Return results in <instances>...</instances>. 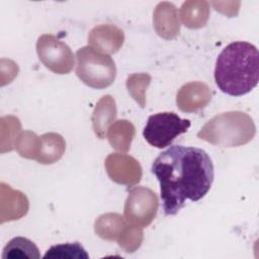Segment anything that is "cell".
<instances>
[{"instance_id":"6da1fadb","label":"cell","mask_w":259,"mask_h":259,"mask_svg":"<svg viewBox=\"0 0 259 259\" xmlns=\"http://www.w3.org/2000/svg\"><path fill=\"white\" fill-rule=\"evenodd\" d=\"M152 173L160 182L166 215L176 214L187 199L198 201L209 191L214 171L210 157L196 147L174 145L153 162Z\"/></svg>"},{"instance_id":"7a4b0ae2","label":"cell","mask_w":259,"mask_h":259,"mask_svg":"<svg viewBox=\"0 0 259 259\" xmlns=\"http://www.w3.org/2000/svg\"><path fill=\"white\" fill-rule=\"evenodd\" d=\"M259 54L247 41H234L219 55L214 68V81L224 93L242 96L258 84Z\"/></svg>"},{"instance_id":"3957f363","label":"cell","mask_w":259,"mask_h":259,"mask_svg":"<svg viewBox=\"0 0 259 259\" xmlns=\"http://www.w3.org/2000/svg\"><path fill=\"white\" fill-rule=\"evenodd\" d=\"M256 126L247 113L239 110L224 112L209 119L197 133V137L212 145L233 148L253 140Z\"/></svg>"},{"instance_id":"277c9868","label":"cell","mask_w":259,"mask_h":259,"mask_svg":"<svg viewBox=\"0 0 259 259\" xmlns=\"http://www.w3.org/2000/svg\"><path fill=\"white\" fill-rule=\"evenodd\" d=\"M76 75L85 85L103 89L114 82L116 67L109 55L86 46L76 52Z\"/></svg>"},{"instance_id":"5b68a950","label":"cell","mask_w":259,"mask_h":259,"mask_svg":"<svg viewBox=\"0 0 259 259\" xmlns=\"http://www.w3.org/2000/svg\"><path fill=\"white\" fill-rule=\"evenodd\" d=\"M189 126L190 120L179 117L175 112H159L149 116L143 136L148 144L162 149L170 146Z\"/></svg>"},{"instance_id":"8992f818","label":"cell","mask_w":259,"mask_h":259,"mask_svg":"<svg viewBox=\"0 0 259 259\" xmlns=\"http://www.w3.org/2000/svg\"><path fill=\"white\" fill-rule=\"evenodd\" d=\"M158 206L159 200L153 190L145 186L134 187L124 203V220L134 226L148 227L154 221Z\"/></svg>"},{"instance_id":"52a82bcc","label":"cell","mask_w":259,"mask_h":259,"mask_svg":"<svg viewBox=\"0 0 259 259\" xmlns=\"http://www.w3.org/2000/svg\"><path fill=\"white\" fill-rule=\"evenodd\" d=\"M36 53L40 62L56 74H69L75 59L71 49L53 34H42L36 41Z\"/></svg>"},{"instance_id":"ba28073f","label":"cell","mask_w":259,"mask_h":259,"mask_svg":"<svg viewBox=\"0 0 259 259\" xmlns=\"http://www.w3.org/2000/svg\"><path fill=\"white\" fill-rule=\"evenodd\" d=\"M109 178L118 184L136 185L142 178V167L132 156L125 154H110L104 163Z\"/></svg>"},{"instance_id":"9c48e42d","label":"cell","mask_w":259,"mask_h":259,"mask_svg":"<svg viewBox=\"0 0 259 259\" xmlns=\"http://www.w3.org/2000/svg\"><path fill=\"white\" fill-rule=\"evenodd\" d=\"M124 40L123 31L113 24H100L88 34L90 47L102 54H114L119 51Z\"/></svg>"},{"instance_id":"30bf717a","label":"cell","mask_w":259,"mask_h":259,"mask_svg":"<svg viewBox=\"0 0 259 259\" xmlns=\"http://www.w3.org/2000/svg\"><path fill=\"white\" fill-rule=\"evenodd\" d=\"M211 98L209 87L202 82L184 84L176 96V103L184 112H195L208 104Z\"/></svg>"},{"instance_id":"8fae6325","label":"cell","mask_w":259,"mask_h":259,"mask_svg":"<svg viewBox=\"0 0 259 259\" xmlns=\"http://www.w3.org/2000/svg\"><path fill=\"white\" fill-rule=\"evenodd\" d=\"M154 25L161 37L165 39L174 38L179 33V22L175 6L168 2L160 3L154 13Z\"/></svg>"},{"instance_id":"7c38bea8","label":"cell","mask_w":259,"mask_h":259,"mask_svg":"<svg viewBox=\"0 0 259 259\" xmlns=\"http://www.w3.org/2000/svg\"><path fill=\"white\" fill-rule=\"evenodd\" d=\"M116 117V105L112 96L104 95L97 102L92 113V125L95 135L104 139L109 125Z\"/></svg>"},{"instance_id":"4fadbf2b","label":"cell","mask_w":259,"mask_h":259,"mask_svg":"<svg viewBox=\"0 0 259 259\" xmlns=\"http://www.w3.org/2000/svg\"><path fill=\"white\" fill-rule=\"evenodd\" d=\"M136 128L134 124L126 119H119L113 122L106 132L107 140L110 146L121 153H126L135 137Z\"/></svg>"},{"instance_id":"5bb4252c","label":"cell","mask_w":259,"mask_h":259,"mask_svg":"<svg viewBox=\"0 0 259 259\" xmlns=\"http://www.w3.org/2000/svg\"><path fill=\"white\" fill-rule=\"evenodd\" d=\"M39 138L40 147L36 161L46 165L59 161L66 149V143L63 137L56 133H47Z\"/></svg>"},{"instance_id":"9a60e30c","label":"cell","mask_w":259,"mask_h":259,"mask_svg":"<svg viewBox=\"0 0 259 259\" xmlns=\"http://www.w3.org/2000/svg\"><path fill=\"white\" fill-rule=\"evenodd\" d=\"M127 224L119 213L101 214L95 221L94 231L98 237L107 241H117Z\"/></svg>"},{"instance_id":"2e32d148","label":"cell","mask_w":259,"mask_h":259,"mask_svg":"<svg viewBox=\"0 0 259 259\" xmlns=\"http://www.w3.org/2000/svg\"><path fill=\"white\" fill-rule=\"evenodd\" d=\"M3 259H25L40 258L36 245L27 238L15 237L10 240L3 249Z\"/></svg>"},{"instance_id":"e0dca14e","label":"cell","mask_w":259,"mask_h":259,"mask_svg":"<svg viewBox=\"0 0 259 259\" xmlns=\"http://www.w3.org/2000/svg\"><path fill=\"white\" fill-rule=\"evenodd\" d=\"M209 9L206 2H184L180 15L182 23L188 28H199L205 25Z\"/></svg>"},{"instance_id":"ac0fdd59","label":"cell","mask_w":259,"mask_h":259,"mask_svg":"<svg viewBox=\"0 0 259 259\" xmlns=\"http://www.w3.org/2000/svg\"><path fill=\"white\" fill-rule=\"evenodd\" d=\"M44 258H77V259H88L89 255L78 242L65 243L60 245L52 246L48 249Z\"/></svg>"},{"instance_id":"d6986e66","label":"cell","mask_w":259,"mask_h":259,"mask_svg":"<svg viewBox=\"0 0 259 259\" xmlns=\"http://www.w3.org/2000/svg\"><path fill=\"white\" fill-rule=\"evenodd\" d=\"M40 147V138L34 133L23 132L17 138L15 143V149L21 157L27 159H37Z\"/></svg>"},{"instance_id":"ffe728a7","label":"cell","mask_w":259,"mask_h":259,"mask_svg":"<svg viewBox=\"0 0 259 259\" xmlns=\"http://www.w3.org/2000/svg\"><path fill=\"white\" fill-rule=\"evenodd\" d=\"M144 239L143 228L127 224L117 239L118 246L126 253H134L137 251Z\"/></svg>"},{"instance_id":"44dd1931","label":"cell","mask_w":259,"mask_h":259,"mask_svg":"<svg viewBox=\"0 0 259 259\" xmlns=\"http://www.w3.org/2000/svg\"><path fill=\"white\" fill-rule=\"evenodd\" d=\"M151 76L146 73L133 74L126 80V87L132 97L144 107L146 104V90L151 82Z\"/></svg>"}]
</instances>
